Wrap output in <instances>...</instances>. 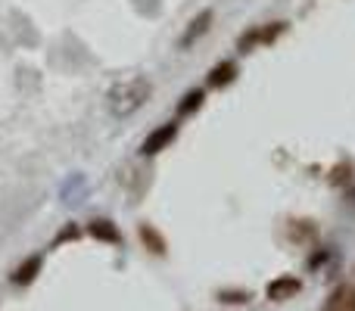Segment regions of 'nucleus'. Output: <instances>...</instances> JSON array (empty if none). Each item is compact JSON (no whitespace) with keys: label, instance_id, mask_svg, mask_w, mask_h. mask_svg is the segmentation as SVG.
I'll return each instance as SVG.
<instances>
[{"label":"nucleus","instance_id":"f257e3e1","mask_svg":"<svg viewBox=\"0 0 355 311\" xmlns=\"http://www.w3.org/2000/svg\"><path fill=\"white\" fill-rule=\"evenodd\" d=\"M153 97V85H150L144 75H135V78L116 81L106 94V106H110L112 118H131L135 112H141L147 106V100Z\"/></svg>","mask_w":355,"mask_h":311},{"label":"nucleus","instance_id":"f03ea898","mask_svg":"<svg viewBox=\"0 0 355 311\" xmlns=\"http://www.w3.org/2000/svg\"><path fill=\"white\" fill-rule=\"evenodd\" d=\"M287 31V22H271L265 28H252L240 37V50H252V47H265V44H275L277 37Z\"/></svg>","mask_w":355,"mask_h":311},{"label":"nucleus","instance_id":"7ed1b4c3","mask_svg":"<svg viewBox=\"0 0 355 311\" xmlns=\"http://www.w3.org/2000/svg\"><path fill=\"white\" fill-rule=\"evenodd\" d=\"M175 137H178V125H175V122L162 125V128L150 131V137L144 141L141 153H144V156H156V153H162V150H168V147L175 143Z\"/></svg>","mask_w":355,"mask_h":311},{"label":"nucleus","instance_id":"20e7f679","mask_svg":"<svg viewBox=\"0 0 355 311\" xmlns=\"http://www.w3.org/2000/svg\"><path fill=\"white\" fill-rule=\"evenodd\" d=\"M265 293H268V299L271 302H287V299H293V296H300L302 293V281L300 277H275V281L268 283V290H265Z\"/></svg>","mask_w":355,"mask_h":311},{"label":"nucleus","instance_id":"39448f33","mask_svg":"<svg viewBox=\"0 0 355 311\" xmlns=\"http://www.w3.org/2000/svg\"><path fill=\"white\" fill-rule=\"evenodd\" d=\"M212 19H215V12H212V10H202L200 16H196L193 22L187 25V31L181 35V47H193V44L200 41V37L206 35L209 28H212Z\"/></svg>","mask_w":355,"mask_h":311},{"label":"nucleus","instance_id":"423d86ee","mask_svg":"<svg viewBox=\"0 0 355 311\" xmlns=\"http://www.w3.org/2000/svg\"><path fill=\"white\" fill-rule=\"evenodd\" d=\"M240 75V69H237V62H231V60H225V62H218L215 69H209V78H206V85L212 87V91H221V87H227L234 78Z\"/></svg>","mask_w":355,"mask_h":311},{"label":"nucleus","instance_id":"0eeeda50","mask_svg":"<svg viewBox=\"0 0 355 311\" xmlns=\"http://www.w3.org/2000/svg\"><path fill=\"white\" fill-rule=\"evenodd\" d=\"M41 268H44V256H28L16 271H12L10 281L16 283V287H28V283L35 281L37 274H41Z\"/></svg>","mask_w":355,"mask_h":311},{"label":"nucleus","instance_id":"6e6552de","mask_svg":"<svg viewBox=\"0 0 355 311\" xmlns=\"http://www.w3.org/2000/svg\"><path fill=\"white\" fill-rule=\"evenodd\" d=\"M87 233H91L94 240H103V243H112V246L122 243V233H119V227L112 224V221H106V218L91 221V224H87Z\"/></svg>","mask_w":355,"mask_h":311},{"label":"nucleus","instance_id":"1a4fd4ad","mask_svg":"<svg viewBox=\"0 0 355 311\" xmlns=\"http://www.w3.org/2000/svg\"><path fill=\"white\" fill-rule=\"evenodd\" d=\"M141 240H144V246H147L153 256H166L168 243H166V237H162V233L156 231L153 224H144V227H141Z\"/></svg>","mask_w":355,"mask_h":311},{"label":"nucleus","instance_id":"9d476101","mask_svg":"<svg viewBox=\"0 0 355 311\" xmlns=\"http://www.w3.org/2000/svg\"><path fill=\"white\" fill-rule=\"evenodd\" d=\"M324 311H355V287H340Z\"/></svg>","mask_w":355,"mask_h":311},{"label":"nucleus","instance_id":"9b49d317","mask_svg":"<svg viewBox=\"0 0 355 311\" xmlns=\"http://www.w3.org/2000/svg\"><path fill=\"white\" fill-rule=\"evenodd\" d=\"M315 221H290V240L293 243H300V246H306V243H312L315 240Z\"/></svg>","mask_w":355,"mask_h":311},{"label":"nucleus","instance_id":"f8f14e48","mask_svg":"<svg viewBox=\"0 0 355 311\" xmlns=\"http://www.w3.org/2000/svg\"><path fill=\"white\" fill-rule=\"evenodd\" d=\"M202 97H206L202 91H190V94H184L181 103H178V112H181V116H190V112H196V109L202 106Z\"/></svg>","mask_w":355,"mask_h":311},{"label":"nucleus","instance_id":"ddd939ff","mask_svg":"<svg viewBox=\"0 0 355 311\" xmlns=\"http://www.w3.org/2000/svg\"><path fill=\"white\" fill-rule=\"evenodd\" d=\"M221 302H225V305H243V302H250V293H246V290H237V293L225 290V293H221Z\"/></svg>","mask_w":355,"mask_h":311},{"label":"nucleus","instance_id":"4468645a","mask_svg":"<svg viewBox=\"0 0 355 311\" xmlns=\"http://www.w3.org/2000/svg\"><path fill=\"white\" fill-rule=\"evenodd\" d=\"M349 199H352V202H355V190H349Z\"/></svg>","mask_w":355,"mask_h":311}]
</instances>
